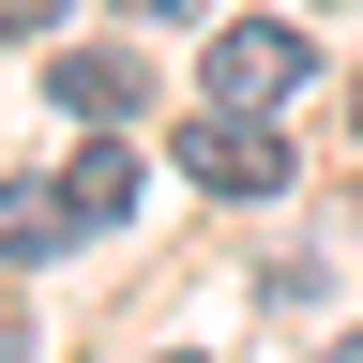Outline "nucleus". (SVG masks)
Returning <instances> with one entry per match:
<instances>
[{
  "instance_id": "4",
  "label": "nucleus",
  "mask_w": 363,
  "mask_h": 363,
  "mask_svg": "<svg viewBox=\"0 0 363 363\" xmlns=\"http://www.w3.org/2000/svg\"><path fill=\"white\" fill-rule=\"evenodd\" d=\"M61 212H76V227H121V212H136V152H121V136H91V152L61 167Z\"/></svg>"
},
{
  "instance_id": "9",
  "label": "nucleus",
  "mask_w": 363,
  "mask_h": 363,
  "mask_svg": "<svg viewBox=\"0 0 363 363\" xmlns=\"http://www.w3.org/2000/svg\"><path fill=\"white\" fill-rule=\"evenodd\" d=\"M333 363H363V333H348V348H333Z\"/></svg>"
},
{
  "instance_id": "10",
  "label": "nucleus",
  "mask_w": 363,
  "mask_h": 363,
  "mask_svg": "<svg viewBox=\"0 0 363 363\" xmlns=\"http://www.w3.org/2000/svg\"><path fill=\"white\" fill-rule=\"evenodd\" d=\"M348 121H363V91H348Z\"/></svg>"
},
{
  "instance_id": "3",
  "label": "nucleus",
  "mask_w": 363,
  "mask_h": 363,
  "mask_svg": "<svg viewBox=\"0 0 363 363\" xmlns=\"http://www.w3.org/2000/svg\"><path fill=\"white\" fill-rule=\"evenodd\" d=\"M45 91H61V106H76L91 136H121L136 106H152V76H136V61H121V45H61V76H45Z\"/></svg>"
},
{
  "instance_id": "11",
  "label": "nucleus",
  "mask_w": 363,
  "mask_h": 363,
  "mask_svg": "<svg viewBox=\"0 0 363 363\" xmlns=\"http://www.w3.org/2000/svg\"><path fill=\"white\" fill-rule=\"evenodd\" d=\"M167 363H197V348H167Z\"/></svg>"
},
{
  "instance_id": "5",
  "label": "nucleus",
  "mask_w": 363,
  "mask_h": 363,
  "mask_svg": "<svg viewBox=\"0 0 363 363\" xmlns=\"http://www.w3.org/2000/svg\"><path fill=\"white\" fill-rule=\"evenodd\" d=\"M45 242H76L61 182H0V257H45Z\"/></svg>"
},
{
  "instance_id": "6",
  "label": "nucleus",
  "mask_w": 363,
  "mask_h": 363,
  "mask_svg": "<svg viewBox=\"0 0 363 363\" xmlns=\"http://www.w3.org/2000/svg\"><path fill=\"white\" fill-rule=\"evenodd\" d=\"M61 16H76V0H0V45H45Z\"/></svg>"
},
{
  "instance_id": "8",
  "label": "nucleus",
  "mask_w": 363,
  "mask_h": 363,
  "mask_svg": "<svg viewBox=\"0 0 363 363\" xmlns=\"http://www.w3.org/2000/svg\"><path fill=\"white\" fill-rule=\"evenodd\" d=\"M0 363H30V348H16V333H0Z\"/></svg>"
},
{
  "instance_id": "7",
  "label": "nucleus",
  "mask_w": 363,
  "mask_h": 363,
  "mask_svg": "<svg viewBox=\"0 0 363 363\" xmlns=\"http://www.w3.org/2000/svg\"><path fill=\"white\" fill-rule=\"evenodd\" d=\"M121 16H197V0H121Z\"/></svg>"
},
{
  "instance_id": "2",
  "label": "nucleus",
  "mask_w": 363,
  "mask_h": 363,
  "mask_svg": "<svg viewBox=\"0 0 363 363\" xmlns=\"http://www.w3.org/2000/svg\"><path fill=\"white\" fill-rule=\"evenodd\" d=\"M182 182H212V197H288V136L242 121V106H212V121H182Z\"/></svg>"
},
{
  "instance_id": "1",
  "label": "nucleus",
  "mask_w": 363,
  "mask_h": 363,
  "mask_svg": "<svg viewBox=\"0 0 363 363\" xmlns=\"http://www.w3.org/2000/svg\"><path fill=\"white\" fill-rule=\"evenodd\" d=\"M197 91H212V106H242V121L303 106V91H318V45H303V16H227V30L197 45Z\"/></svg>"
}]
</instances>
